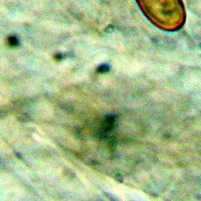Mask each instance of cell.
I'll return each instance as SVG.
<instances>
[{"mask_svg": "<svg viewBox=\"0 0 201 201\" xmlns=\"http://www.w3.org/2000/svg\"><path fill=\"white\" fill-rule=\"evenodd\" d=\"M9 43H10L11 45H17V43H18V41H17V38H15V37H10L9 38Z\"/></svg>", "mask_w": 201, "mask_h": 201, "instance_id": "obj_2", "label": "cell"}, {"mask_svg": "<svg viewBox=\"0 0 201 201\" xmlns=\"http://www.w3.org/2000/svg\"><path fill=\"white\" fill-rule=\"evenodd\" d=\"M18 120H19L21 122H27V121L29 120V117H28L26 114H22V115H21L18 117Z\"/></svg>", "mask_w": 201, "mask_h": 201, "instance_id": "obj_3", "label": "cell"}, {"mask_svg": "<svg viewBox=\"0 0 201 201\" xmlns=\"http://www.w3.org/2000/svg\"><path fill=\"white\" fill-rule=\"evenodd\" d=\"M135 1L143 14L157 27L173 31L184 25L186 12L182 0Z\"/></svg>", "mask_w": 201, "mask_h": 201, "instance_id": "obj_1", "label": "cell"}]
</instances>
